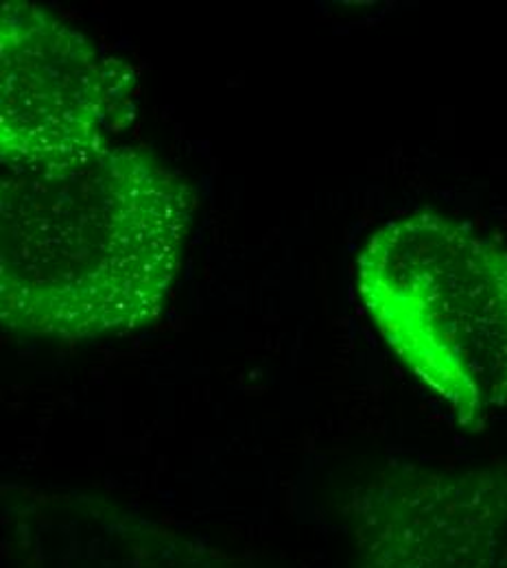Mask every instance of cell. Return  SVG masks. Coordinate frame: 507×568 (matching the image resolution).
Instances as JSON below:
<instances>
[{"label":"cell","instance_id":"obj_1","mask_svg":"<svg viewBox=\"0 0 507 568\" xmlns=\"http://www.w3.org/2000/svg\"><path fill=\"white\" fill-rule=\"evenodd\" d=\"M191 216L189 184L128 144L2 166V328L88 342L151 324L173 293Z\"/></svg>","mask_w":507,"mask_h":568},{"label":"cell","instance_id":"obj_2","mask_svg":"<svg viewBox=\"0 0 507 568\" xmlns=\"http://www.w3.org/2000/svg\"><path fill=\"white\" fill-rule=\"evenodd\" d=\"M376 333L453 414L479 433L507 409V245L420 211L385 221L357 258Z\"/></svg>","mask_w":507,"mask_h":568},{"label":"cell","instance_id":"obj_3","mask_svg":"<svg viewBox=\"0 0 507 568\" xmlns=\"http://www.w3.org/2000/svg\"><path fill=\"white\" fill-rule=\"evenodd\" d=\"M134 71L53 11L2 2L0 164L42 166L114 144L136 114Z\"/></svg>","mask_w":507,"mask_h":568},{"label":"cell","instance_id":"obj_4","mask_svg":"<svg viewBox=\"0 0 507 568\" xmlns=\"http://www.w3.org/2000/svg\"><path fill=\"white\" fill-rule=\"evenodd\" d=\"M355 568H507V470L392 464L346 505Z\"/></svg>","mask_w":507,"mask_h":568}]
</instances>
